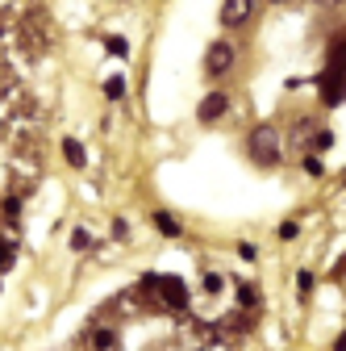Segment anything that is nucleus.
I'll return each mask as SVG.
<instances>
[{
  "mask_svg": "<svg viewBox=\"0 0 346 351\" xmlns=\"http://www.w3.org/2000/svg\"><path fill=\"white\" fill-rule=\"evenodd\" d=\"M226 109H230V97H226V93H209V97L196 105V117H200V121H222Z\"/></svg>",
  "mask_w": 346,
  "mask_h": 351,
  "instance_id": "obj_7",
  "label": "nucleus"
},
{
  "mask_svg": "<svg viewBox=\"0 0 346 351\" xmlns=\"http://www.w3.org/2000/svg\"><path fill=\"white\" fill-rule=\"evenodd\" d=\"M88 351H121L117 326H92L88 330Z\"/></svg>",
  "mask_w": 346,
  "mask_h": 351,
  "instance_id": "obj_8",
  "label": "nucleus"
},
{
  "mask_svg": "<svg viewBox=\"0 0 346 351\" xmlns=\"http://www.w3.org/2000/svg\"><path fill=\"white\" fill-rule=\"evenodd\" d=\"M296 230H300L296 222H284V226H280V239H296Z\"/></svg>",
  "mask_w": 346,
  "mask_h": 351,
  "instance_id": "obj_19",
  "label": "nucleus"
},
{
  "mask_svg": "<svg viewBox=\"0 0 346 351\" xmlns=\"http://www.w3.org/2000/svg\"><path fill=\"white\" fill-rule=\"evenodd\" d=\"M109 51H113V55H125V51H129L125 38H109Z\"/></svg>",
  "mask_w": 346,
  "mask_h": 351,
  "instance_id": "obj_18",
  "label": "nucleus"
},
{
  "mask_svg": "<svg viewBox=\"0 0 346 351\" xmlns=\"http://www.w3.org/2000/svg\"><path fill=\"white\" fill-rule=\"evenodd\" d=\"M271 5H288V0H271Z\"/></svg>",
  "mask_w": 346,
  "mask_h": 351,
  "instance_id": "obj_23",
  "label": "nucleus"
},
{
  "mask_svg": "<svg viewBox=\"0 0 346 351\" xmlns=\"http://www.w3.org/2000/svg\"><path fill=\"white\" fill-rule=\"evenodd\" d=\"M21 42H25V51H29L34 59L51 51V42H55V25H51V17L42 13V9H29V13H25V21H21Z\"/></svg>",
  "mask_w": 346,
  "mask_h": 351,
  "instance_id": "obj_3",
  "label": "nucleus"
},
{
  "mask_svg": "<svg viewBox=\"0 0 346 351\" xmlns=\"http://www.w3.org/2000/svg\"><path fill=\"white\" fill-rule=\"evenodd\" d=\"M330 67L346 71V38H342V42H334V47H330Z\"/></svg>",
  "mask_w": 346,
  "mask_h": 351,
  "instance_id": "obj_11",
  "label": "nucleus"
},
{
  "mask_svg": "<svg viewBox=\"0 0 346 351\" xmlns=\"http://www.w3.org/2000/svg\"><path fill=\"white\" fill-rule=\"evenodd\" d=\"M321 101L325 105H342L346 101V71L325 67V75H321Z\"/></svg>",
  "mask_w": 346,
  "mask_h": 351,
  "instance_id": "obj_5",
  "label": "nucleus"
},
{
  "mask_svg": "<svg viewBox=\"0 0 346 351\" xmlns=\"http://www.w3.org/2000/svg\"><path fill=\"white\" fill-rule=\"evenodd\" d=\"M204 293H222V276H217V272L204 276Z\"/></svg>",
  "mask_w": 346,
  "mask_h": 351,
  "instance_id": "obj_14",
  "label": "nucleus"
},
{
  "mask_svg": "<svg viewBox=\"0 0 346 351\" xmlns=\"http://www.w3.org/2000/svg\"><path fill=\"white\" fill-rule=\"evenodd\" d=\"M88 243H92V239H88V230H75V234H71V247H75V251H83Z\"/></svg>",
  "mask_w": 346,
  "mask_h": 351,
  "instance_id": "obj_15",
  "label": "nucleus"
},
{
  "mask_svg": "<svg viewBox=\"0 0 346 351\" xmlns=\"http://www.w3.org/2000/svg\"><path fill=\"white\" fill-rule=\"evenodd\" d=\"M138 297H155L159 310H188V289L180 276H142Z\"/></svg>",
  "mask_w": 346,
  "mask_h": 351,
  "instance_id": "obj_1",
  "label": "nucleus"
},
{
  "mask_svg": "<svg viewBox=\"0 0 346 351\" xmlns=\"http://www.w3.org/2000/svg\"><path fill=\"white\" fill-rule=\"evenodd\" d=\"M121 93H125V80H121V75L105 80V97H109V101H121Z\"/></svg>",
  "mask_w": 346,
  "mask_h": 351,
  "instance_id": "obj_13",
  "label": "nucleus"
},
{
  "mask_svg": "<svg viewBox=\"0 0 346 351\" xmlns=\"http://www.w3.org/2000/svg\"><path fill=\"white\" fill-rule=\"evenodd\" d=\"M234 63H238V47H234V42H226V38H217V42L204 51V75H209V80L230 75Z\"/></svg>",
  "mask_w": 346,
  "mask_h": 351,
  "instance_id": "obj_4",
  "label": "nucleus"
},
{
  "mask_svg": "<svg viewBox=\"0 0 346 351\" xmlns=\"http://www.w3.org/2000/svg\"><path fill=\"white\" fill-rule=\"evenodd\" d=\"M250 13H254V0H226V5H222V25L238 29V25L250 21Z\"/></svg>",
  "mask_w": 346,
  "mask_h": 351,
  "instance_id": "obj_6",
  "label": "nucleus"
},
{
  "mask_svg": "<svg viewBox=\"0 0 346 351\" xmlns=\"http://www.w3.org/2000/svg\"><path fill=\"white\" fill-rule=\"evenodd\" d=\"M330 143H334V134H330V130H321V134H317V138H313V147H317V151H325V147H330Z\"/></svg>",
  "mask_w": 346,
  "mask_h": 351,
  "instance_id": "obj_17",
  "label": "nucleus"
},
{
  "mask_svg": "<svg viewBox=\"0 0 346 351\" xmlns=\"http://www.w3.org/2000/svg\"><path fill=\"white\" fill-rule=\"evenodd\" d=\"M296 285H300V293H309V289H313V276H309V272H300V276H296Z\"/></svg>",
  "mask_w": 346,
  "mask_h": 351,
  "instance_id": "obj_20",
  "label": "nucleus"
},
{
  "mask_svg": "<svg viewBox=\"0 0 346 351\" xmlns=\"http://www.w3.org/2000/svg\"><path fill=\"white\" fill-rule=\"evenodd\" d=\"M238 305H246V310H254V305H258V293H254V285H238Z\"/></svg>",
  "mask_w": 346,
  "mask_h": 351,
  "instance_id": "obj_12",
  "label": "nucleus"
},
{
  "mask_svg": "<svg viewBox=\"0 0 346 351\" xmlns=\"http://www.w3.org/2000/svg\"><path fill=\"white\" fill-rule=\"evenodd\" d=\"M305 171H309V176H321V159H317V155H305Z\"/></svg>",
  "mask_w": 346,
  "mask_h": 351,
  "instance_id": "obj_16",
  "label": "nucleus"
},
{
  "mask_svg": "<svg viewBox=\"0 0 346 351\" xmlns=\"http://www.w3.org/2000/svg\"><path fill=\"white\" fill-rule=\"evenodd\" d=\"M246 151H250V159L258 163V167H276L280 163V151H284V143H280V130L276 125H254L250 130V138H246Z\"/></svg>",
  "mask_w": 346,
  "mask_h": 351,
  "instance_id": "obj_2",
  "label": "nucleus"
},
{
  "mask_svg": "<svg viewBox=\"0 0 346 351\" xmlns=\"http://www.w3.org/2000/svg\"><path fill=\"white\" fill-rule=\"evenodd\" d=\"M155 226H159V234H167V239H180V222L171 213H155Z\"/></svg>",
  "mask_w": 346,
  "mask_h": 351,
  "instance_id": "obj_10",
  "label": "nucleus"
},
{
  "mask_svg": "<svg viewBox=\"0 0 346 351\" xmlns=\"http://www.w3.org/2000/svg\"><path fill=\"white\" fill-rule=\"evenodd\" d=\"M63 155H67V163H71V167H83V163H88V155H83V143H75V138H67V143H63Z\"/></svg>",
  "mask_w": 346,
  "mask_h": 351,
  "instance_id": "obj_9",
  "label": "nucleus"
},
{
  "mask_svg": "<svg viewBox=\"0 0 346 351\" xmlns=\"http://www.w3.org/2000/svg\"><path fill=\"white\" fill-rule=\"evenodd\" d=\"M334 351H346V335H342V339H338V347H334Z\"/></svg>",
  "mask_w": 346,
  "mask_h": 351,
  "instance_id": "obj_22",
  "label": "nucleus"
},
{
  "mask_svg": "<svg viewBox=\"0 0 346 351\" xmlns=\"http://www.w3.org/2000/svg\"><path fill=\"white\" fill-rule=\"evenodd\" d=\"M317 5H321V9H330V5H342V0H317Z\"/></svg>",
  "mask_w": 346,
  "mask_h": 351,
  "instance_id": "obj_21",
  "label": "nucleus"
}]
</instances>
